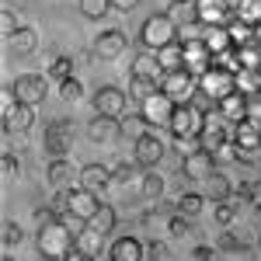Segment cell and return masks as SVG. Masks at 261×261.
<instances>
[{
	"mask_svg": "<svg viewBox=\"0 0 261 261\" xmlns=\"http://www.w3.org/2000/svg\"><path fill=\"white\" fill-rule=\"evenodd\" d=\"M21 28H24V24L18 21V14H14L11 7H4V11H0V35H4V39H11L14 32H21Z\"/></svg>",
	"mask_w": 261,
	"mask_h": 261,
	"instance_id": "74e56055",
	"label": "cell"
},
{
	"mask_svg": "<svg viewBox=\"0 0 261 261\" xmlns=\"http://www.w3.org/2000/svg\"><path fill=\"white\" fill-rule=\"evenodd\" d=\"M164 14H167V18L174 21L178 28L199 24V7H195V0H171V7H167Z\"/></svg>",
	"mask_w": 261,
	"mask_h": 261,
	"instance_id": "d6986e66",
	"label": "cell"
},
{
	"mask_svg": "<svg viewBox=\"0 0 261 261\" xmlns=\"http://www.w3.org/2000/svg\"><path fill=\"white\" fill-rule=\"evenodd\" d=\"M21 237H24V233H21L18 223H14V220H4V247H7V251H11V247H18Z\"/></svg>",
	"mask_w": 261,
	"mask_h": 261,
	"instance_id": "b9f144b4",
	"label": "cell"
},
{
	"mask_svg": "<svg viewBox=\"0 0 261 261\" xmlns=\"http://www.w3.org/2000/svg\"><path fill=\"white\" fill-rule=\"evenodd\" d=\"M233 18L244 21V24H251V28H258L261 24V0H241L237 11H233Z\"/></svg>",
	"mask_w": 261,
	"mask_h": 261,
	"instance_id": "f1b7e54d",
	"label": "cell"
},
{
	"mask_svg": "<svg viewBox=\"0 0 261 261\" xmlns=\"http://www.w3.org/2000/svg\"><path fill=\"white\" fill-rule=\"evenodd\" d=\"M60 98H63V101H81V98H84V84L77 81V77L63 81V84H60Z\"/></svg>",
	"mask_w": 261,
	"mask_h": 261,
	"instance_id": "ab89813d",
	"label": "cell"
},
{
	"mask_svg": "<svg viewBox=\"0 0 261 261\" xmlns=\"http://www.w3.org/2000/svg\"><path fill=\"white\" fill-rule=\"evenodd\" d=\"M81 185L91 188V192L108 188V185H112V167H105V164H84L81 167Z\"/></svg>",
	"mask_w": 261,
	"mask_h": 261,
	"instance_id": "ac0fdd59",
	"label": "cell"
},
{
	"mask_svg": "<svg viewBox=\"0 0 261 261\" xmlns=\"http://www.w3.org/2000/svg\"><path fill=\"white\" fill-rule=\"evenodd\" d=\"M125 45H129V39H125L122 28H105L94 35V56L98 60H119L125 53Z\"/></svg>",
	"mask_w": 261,
	"mask_h": 261,
	"instance_id": "5bb4252c",
	"label": "cell"
},
{
	"mask_svg": "<svg viewBox=\"0 0 261 261\" xmlns=\"http://www.w3.org/2000/svg\"><path fill=\"white\" fill-rule=\"evenodd\" d=\"M146 261H150V258H146Z\"/></svg>",
	"mask_w": 261,
	"mask_h": 261,
	"instance_id": "680465c9",
	"label": "cell"
},
{
	"mask_svg": "<svg viewBox=\"0 0 261 261\" xmlns=\"http://www.w3.org/2000/svg\"><path fill=\"white\" fill-rule=\"evenodd\" d=\"M136 4H140V0H112V7H115V11H133Z\"/></svg>",
	"mask_w": 261,
	"mask_h": 261,
	"instance_id": "f907efd6",
	"label": "cell"
},
{
	"mask_svg": "<svg viewBox=\"0 0 261 261\" xmlns=\"http://www.w3.org/2000/svg\"><path fill=\"white\" fill-rule=\"evenodd\" d=\"M258 251H261V233H258Z\"/></svg>",
	"mask_w": 261,
	"mask_h": 261,
	"instance_id": "6f0895ef",
	"label": "cell"
},
{
	"mask_svg": "<svg viewBox=\"0 0 261 261\" xmlns=\"http://www.w3.org/2000/svg\"><path fill=\"white\" fill-rule=\"evenodd\" d=\"M119 125H122V136H129L133 143L140 140V136H146V133H150V122L143 119L140 112H133V115H125V119H119Z\"/></svg>",
	"mask_w": 261,
	"mask_h": 261,
	"instance_id": "4316f807",
	"label": "cell"
},
{
	"mask_svg": "<svg viewBox=\"0 0 261 261\" xmlns=\"http://www.w3.org/2000/svg\"><path fill=\"white\" fill-rule=\"evenodd\" d=\"M73 140H77V133H73V122L70 119H53L49 122V129H45V153L53 157V161H60L66 157L70 150H73Z\"/></svg>",
	"mask_w": 261,
	"mask_h": 261,
	"instance_id": "5b68a950",
	"label": "cell"
},
{
	"mask_svg": "<svg viewBox=\"0 0 261 261\" xmlns=\"http://www.w3.org/2000/svg\"><path fill=\"white\" fill-rule=\"evenodd\" d=\"M220 112L226 115V122H244V115H247V94H241V91H233L230 98L220 101Z\"/></svg>",
	"mask_w": 261,
	"mask_h": 261,
	"instance_id": "603a6c76",
	"label": "cell"
},
{
	"mask_svg": "<svg viewBox=\"0 0 261 261\" xmlns=\"http://www.w3.org/2000/svg\"><path fill=\"white\" fill-rule=\"evenodd\" d=\"M230 195H233V185H230V178L216 171V174L209 178V199H213V202H230Z\"/></svg>",
	"mask_w": 261,
	"mask_h": 261,
	"instance_id": "1f68e13d",
	"label": "cell"
},
{
	"mask_svg": "<svg viewBox=\"0 0 261 261\" xmlns=\"http://www.w3.org/2000/svg\"><path fill=\"white\" fill-rule=\"evenodd\" d=\"M213 157H216V164H237V143H233V140L223 143V146L216 150V153H213Z\"/></svg>",
	"mask_w": 261,
	"mask_h": 261,
	"instance_id": "f6af8a7d",
	"label": "cell"
},
{
	"mask_svg": "<svg viewBox=\"0 0 261 261\" xmlns=\"http://www.w3.org/2000/svg\"><path fill=\"white\" fill-rule=\"evenodd\" d=\"M94 261H115V258H112V254H108V258H94Z\"/></svg>",
	"mask_w": 261,
	"mask_h": 261,
	"instance_id": "9f6ffc18",
	"label": "cell"
},
{
	"mask_svg": "<svg viewBox=\"0 0 261 261\" xmlns=\"http://www.w3.org/2000/svg\"><path fill=\"white\" fill-rule=\"evenodd\" d=\"M136 167H140V164H115V167H112V185H133V178H136Z\"/></svg>",
	"mask_w": 261,
	"mask_h": 261,
	"instance_id": "f35d334b",
	"label": "cell"
},
{
	"mask_svg": "<svg viewBox=\"0 0 261 261\" xmlns=\"http://www.w3.org/2000/svg\"><path fill=\"white\" fill-rule=\"evenodd\" d=\"M216 251H223V254H244V258H247V241L237 237V233H220Z\"/></svg>",
	"mask_w": 261,
	"mask_h": 261,
	"instance_id": "836d02e7",
	"label": "cell"
},
{
	"mask_svg": "<svg viewBox=\"0 0 261 261\" xmlns=\"http://www.w3.org/2000/svg\"><path fill=\"white\" fill-rule=\"evenodd\" d=\"M213 220L220 223V226H230V223L237 220V205H233V202H216V213H213Z\"/></svg>",
	"mask_w": 261,
	"mask_h": 261,
	"instance_id": "60d3db41",
	"label": "cell"
},
{
	"mask_svg": "<svg viewBox=\"0 0 261 261\" xmlns=\"http://www.w3.org/2000/svg\"><path fill=\"white\" fill-rule=\"evenodd\" d=\"M251 205H254V209H261V178L254 181V199H251Z\"/></svg>",
	"mask_w": 261,
	"mask_h": 261,
	"instance_id": "816d5d0a",
	"label": "cell"
},
{
	"mask_svg": "<svg viewBox=\"0 0 261 261\" xmlns=\"http://www.w3.org/2000/svg\"><path fill=\"white\" fill-rule=\"evenodd\" d=\"M77 7H81L84 18H91V21H101L105 14H112V11H115V7H112V0H77Z\"/></svg>",
	"mask_w": 261,
	"mask_h": 261,
	"instance_id": "d6a6232c",
	"label": "cell"
},
{
	"mask_svg": "<svg viewBox=\"0 0 261 261\" xmlns=\"http://www.w3.org/2000/svg\"><path fill=\"white\" fill-rule=\"evenodd\" d=\"M129 94H133V101H146L153 98V94H161V81H150V77H129Z\"/></svg>",
	"mask_w": 261,
	"mask_h": 261,
	"instance_id": "d4e9b609",
	"label": "cell"
},
{
	"mask_svg": "<svg viewBox=\"0 0 261 261\" xmlns=\"http://www.w3.org/2000/svg\"><path fill=\"white\" fill-rule=\"evenodd\" d=\"M213 258H216V251H213V247H205V244L192 251V261H213Z\"/></svg>",
	"mask_w": 261,
	"mask_h": 261,
	"instance_id": "c3c4849f",
	"label": "cell"
},
{
	"mask_svg": "<svg viewBox=\"0 0 261 261\" xmlns=\"http://www.w3.org/2000/svg\"><path fill=\"white\" fill-rule=\"evenodd\" d=\"M32 125H35V108L32 105H21L18 101L14 108L4 112V133H11V136L14 133H28Z\"/></svg>",
	"mask_w": 261,
	"mask_h": 261,
	"instance_id": "9a60e30c",
	"label": "cell"
},
{
	"mask_svg": "<svg viewBox=\"0 0 261 261\" xmlns=\"http://www.w3.org/2000/svg\"><path fill=\"white\" fill-rule=\"evenodd\" d=\"M115 261H146V241L140 237H133V233H125L119 241L112 244V251H108Z\"/></svg>",
	"mask_w": 261,
	"mask_h": 261,
	"instance_id": "2e32d148",
	"label": "cell"
},
{
	"mask_svg": "<svg viewBox=\"0 0 261 261\" xmlns=\"http://www.w3.org/2000/svg\"><path fill=\"white\" fill-rule=\"evenodd\" d=\"M11 87H14V94H18L21 105H32V108L49 98V81H45V77H39V73H21Z\"/></svg>",
	"mask_w": 261,
	"mask_h": 261,
	"instance_id": "30bf717a",
	"label": "cell"
},
{
	"mask_svg": "<svg viewBox=\"0 0 261 261\" xmlns=\"http://www.w3.org/2000/svg\"><path fill=\"white\" fill-rule=\"evenodd\" d=\"M161 91L174 101V105H192V98L199 94V77H195L192 70H185V66H181V70H171V73H164Z\"/></svg>",
	"mask_w": 261,
	"mask_h": 261,
	"instance_id": "277c9868",
	"label": "cell"
},
{
	"mask_svg": "<svg viewBox=\"0 0 261 261\" xmlns=\"http://www.w3.org/2000/svg\"><path fill=\"white\" fill-rule=\"evenodd\" d=\"M181 174H185L188 181H209L213 174H216V157H213L209 150L195 146V150L181 161Z\"/></svg>",
	"mask_w": 261,
	"mask_h": 261,
	"instance_id": "8fae6325",
	"label": "cell"
},
{
	"mask_svg": "<svg viewBox=\"0 0 261 261\" xmlns=\"http://www.w3.org/2000/svg\"><path fill=\"white\" fill-rule=\"evenodd\" d=\"M115 223H119V216H115V209H112V205H101V209H98V216L91 220V226H94L98 233H105V237H108V233L115 230Z\"/></svg>",
	"mask_w": 261,
	"mask_h": 261,
	"instance_id": "e575fe53",
	"label": "cell"
},
{
	"mask_svg": "<svg viewBox=\"0 0 261 261\" xmlns=\"http://www.w3.org/2000/svg\"><path fill=\"white\" fill-rule=\"evenodd\" d=\"M125 105H129V91H122L115 84H101L94 91V115L125 119Z\"/></svg>",
	"mask_w": 261,
	"mask_h": 261,
	"instance_id": "52a82bcc",
	"label": "cell"
},
{
	"mask_svg": "<svg viewBox=\"0 0 261 261\" xmlns=\"http://www.w3.org/2000/svg\"><path fill=\"white\" fill-rule=\"evenodd\" d=\"M202 205H205V199H202L199 192H185L178 199V205H174V213H181V216H188V220H195L202 213Z\"/></svg>",
	"mask_w": 261,
	"mask_h": 261,
	"instance_id": "4dcf8cb0",
	"label": "cell"
},
{
	"mask_svg": "<svg viewBox=\"0 0 261 261\" xmlns=\"http://www.w3.org/2000/svg\"><path fill=\"white\" fill-rule=\"evenodd\" d=\"M122 133V125L119 119H108V115H94V119L87 122V136L94 143H108V140H115Z\"/></svg>",
	"mask_w": 261,
	"mask_h": 261,
	"instance_id": "e0dca14e",
	"label": "cell"
},
{
	"mask_svg": "<svg viewBox=\"0 0 261 261\" xmlns=\"http://www.w3.org/2000/svg\"><path fill=\"white\" fill-rule=\"evenodd\" d=\"M129 77H150V81H164V66H161V60H157V53H140V56L133 60Z\"/></svg>",
	"mask_w": 261,
	"mask_h": 261,
	"instance_id": "ffe728a7",
	"label": "cell"
},
{
	"mask_svg": "<svg viewBox=\"0 0 261 261\" xmlns=\"http://www.w3.org/2000/svg\"><path fill=\"white\" fill-rule=\"evenodd\" d=\"M164 153H167V146H164V140L157 133H146V136H140L133 143V164H140L143 171H153L164 161Z\"/></svg>",
	"mask_w": 261,
	"mask_h": 261,
	"instance_id": "ba28073f",
	"label": "cell"
},
{
	"mask_svg": "<svg viewBox=\"0 0 261 261\" xmlns=\"http://www.w3.org/2000/svg\"><path fill=\"white\" fill-rule=\"evenodd\" d=\"M63 261H94V258H91V254H84L81 247L73 244V251H70V254H66V258H63Z\"/></svg>",
	"mask_w": 261,
	"mask_h": 261,
	"instance_id": "681fc988",
	"label": "cell"
},
{
	"mask_svg": "<svg viewBox=\"0 0 261 261\" xmlns=\"http://www.w3.org/2000/svg\"><path fill=\"white\" fill-rule=\"evenodd\" d=\"M45 181H49V188H56V192H70V188L81 185V171H73V164L66 161V157H60V161L45 164Z\"/></svg>",
	"mask_w": 261,
	"mask_h": 261,
	"instance_id": "4fadbf2b",
	"label": "cell"
},
{
	"mask_svg": "<svg viewBox=\"0 0 261 261\" xmlns=\"http://www.w3.org/2000/svg\"><path fill=\"white\" fill-rule=\"evenodd\" d=\"M7 45H11V56H32V53L39 49V32L24 24L21 32H14V35L7 39Z\"/></svg>",
	"mask_w": 261,
	"mask_h": 261,
	"instance_id": "44dd1931",
	"label": "cell"
},
{
	"mask_svg": "<svg viewBox=\"0 0 261 261\" xmlns=\"http://www.w3.org/2000/svg\"><path fill=\"white\" fill-rule=\"evenodd\" d=\"M254 35H258V45H261V24H258V28H254Z\"/></svg>",
	"mask_w": 261,
	"mask_h": 261,
	"instance_id": "11a10c76",
	"label": "cell"
},
{
	"mask_svg": "<svg viewBox=\"0 0 261 261\" xmlns=\"http://www.w3.org/2000/svg\"><path fill=\"white\" fill-rule=\"evenodd\" d=\"M167 233H174V237H185V233H188V216H181V213L167 216Z\"/></svg>",
	"mask_w": 261,
	"mask_h": 261,
	"instance_id": "bcb514c9",
	"label": "cell"
},
{
	"mask_svg": "<svg viewBox=\"0 0 261 261\" xmlns=\"http://www.w3.org/2000/svg\"><path fill=\"white\" fill-rule=\"evenodd\" d=\"M140 42L146 45V53H161V49L178 42V24L167 14H150L140 28Z\"/></svg>",
	"mask_w": 261,
	"mask_h": 261,
	"instance_id": "7a4b0ae2",
	"label": "cell"
},
{
	"mask_svg": "<svg viewBox=\"0 0 261 261\" xmlns=\"http://www.w3.org/2000/svg\"><path fill=\"white\" fill-rule=\"evenodd\" d=\"M223 4H226L230 11H237V4H241V0H223Z\"/></svg>",
	"mask_w": 261,
	"mask_h": 261,
	"instance_id": "f5cc1de1",
	"label": "cell"
},
{
	"mask_svg": "<svg viewBox=\"0 0 261 261\" xmlns=\"http://www.w3.org/2000/svg\"><path fill=\"white\" fill-rule=\"evenodd\" d=\"M202 129H205V112L195 108V105H178L174 108V119L167 125V133L174 136V140H199Z\"/></svg>",
	"mask_w": 261,
	"mask_h": 261,
	"instance_id": "3957f363",
	"label": "cell"
},
{
	"mask_svg": "<svg viewBox=\"0 0 261 261\" xmlns=\"http://www.w3.org/2000/svg\"><path fill=\"white\" fill-rule=\"evenodd\" d=\"M233 143H237V150H258L261 146V129H254L251 122H237V125H233Z\"/></svg>",
	"mask_w": 261,
	"mask_h": 261,
	"instance_id": "cb8c5ba5",
	"label": "cell"
},
{
	"mask_svg": "<svg viewBox=\"0 0 261 261\" xmlns=\"http://www.w3.org/2000/svg\"><path fill=\"white\" fill-rule=\"evenodd\" d=\"M0 261H14V254H11V251H7V254H4V258H0Z\"/></svg>",
	"mask_w": 261,
	"mask_h": 261,
	"instance_id": "db71d44e",
	"label": "cell"
},
{
	"mask_svg": "<svg viewBox=\"0 0 261 261\" xmlns=\"http://www.w3.org/2000/svg\"><path fill=\"white\" fill-rule=\"evenodd\" d=\"M226 28H230V39H233V45H237V49H244V45H254V42H258L254 28H251V24H244V21H237V18L230 21Z\"/></svg>",
	"mask_w": 261,
	"mask_h": 261,
	"instance_id": "f546056e",
	"label": "cell"
},
{
	"mask_svg": "<svg viewBox=\"0 0 261 261\" xmlns=\"http://www.w3.org/2000/svg\"><path fill=\"white\" fill-rule=\"evenodd\" d=\"M0 174H4V181H11L18 174V157L11 150H4V157H0Z\"/></svg>",
	"mask_w": 261,
	"mask_h": 261,
	"instance_id": "ee69618b",
	"label": "cell"
},
{
	"mask_svg": "<svg viewBox=\"0 0 261 261\" xmlns=\"http://www.w3.org/2000/svg\"><path fill=\"white\" fill-rule=\"evenodd\" d=\"M49 77H53V81H70V77H73V60H70V56H56V60L49 63Z\"/></svg>",
	"mask_w": 261,
	"mask_h": 261,
	"instance_id": "d590c367",
	"label": "cell"
},
{
	"mask_svg": "<svg viewBox=\"0 0 261 261\" xmlns=\"http://www.w3.org/2000/svg\"><path fill=\"white\" fill-rule=\"evenodd\" d=\"M244 122H251L254 129H261V94L247 98V115H244Z\"/></svg>",
	"mask_w": 261,
	"mask_h": 261,
	"instance_id": "7bdbcfd3",
	"label": "cell"
},
{
	"mask_svg": "<svg viewBox=\"0 0 261 261\" xmlns=\"http://www.w3.org/2000/svg\"><path fill=\"white\" fill-rule=\"evenodd\" d=\"M174 108H178V105H174V101L161 91V94H153V98H146L140 105V115L150 122V129H157V125H161V129H167V125H171V119H174Z\"/></svg>",
	"mask_w": 261,
	"mask_h": 261,
	"instance_id": "9c48e42d",
	"label": "cell"
},
{
	"mask_svg": "<svg viewBox=\"0 0 261 261\" xmlns=\"http://www.w3.org/2000/svg\"><path fill=\"white\" fill-rule=\"evenodd\" d=\"M157 60H161L164 73H171V70H181V66H185V49H181V42H174V45L161 49V53H157Z\"/></svg>",
	"mask_w": 261,
	"mask_h": 261,
	"instance_id": "83f0119b",
	"label": "cell"
},
{
	"mask_svg": "<svg viewBox=\"0 0 261 261\" xmlns=\"http://www.w3.org/2000/svg\"><path fill=\"white\" fill-rule=\"evenodd\" d=\"M146 258L150 261H167V244L164 241H146Z\"/></svg>",
	"mask_w": 261,
	"mask_h": 261,
	"instance_id": "7dc6e473",
	"label": "cell"
},
{
	"mask_svg": "<svg viewBox=\"0 0 261 261\" xmlns=\"http://www.w3.org/2000/svg\"><path fill=\"white\" fill-rule=\"evenodd\" d=\"M66 199H70V213H73V216H81L84 223H91L94 216H98V209L105 205V202L98 199V192H91V188H84V185L70 188V192H66Z\"/></svg>",
	"mask_w": 261,
	"mask_h": 261,
	"instance_id": "7c38bea8",
	"label": "cell"
},
{
	"mask_svg": "<svg viewBox=\"0 0 261 261\" xmlns=\"http://www.w3.org/2000/svg\"><path fill=\"white\" fill-rule=\"evenodd\" d=\"M77 247H81L84 254H91V258H101V251H105V233H98L94 226H87L81 237H77Z\"/></svg>",
	"mask_w": 261,
	"mask_h": 261,
	"instance_id": "484cf974",
	"label": "cell"
},
{
	"mask_svg": "<svg viewBox=\"0 0 261 261\" xmlns=\"http://www.w3.org/2000/svg\"><path fill=\"white\" fill-rule=\"evenodd\" d=\"M199 91L205 94V98H213L216 105H220L223 98H230V94L237 91V73L213 66V70H205V73L199 77Z\"/></svg>",
	"mask_w": 261,
	"mask_h": 261,
	"instance_id": "8992f818",
	"label": "cell"
},
{
	"mask_svg": "<svg viewBox=\"0 0 261 261\" xmlns=\"http://www.w3.org/2000/svg\"><path fill=\"white\" fill-rule=\"evenodd\" d=\"M73 244H77V237L66 230L63 220H53L49 226H39L35 230V247H39L42 258H49V261H63L73 251Z\"/></svg>",
	"mask_w": 261,
	"mask_h": 261,
	"instance_id": "6da1fadb",
	"label": "cell"
},
{
	"mask_svg": "<svg viewBox=\"0 0 261 261\" xmlns=\"http://www.w3.org/2000/svg\"><path fill=\"white\" fill-rule=\"evenodd\" d=\"M140 188H143L146 199H161V195H164V178H161V174H153V171H146Z\"/></svg>",
	"mask_w": 261,
	"mask_h": 261,
	"instance_id": "8d00e7d4",
	"label": "cell"
},
{
	"mask_svg": "<svg viewBox=\"0 0 261 261\" xmlns=\"http://www.w3.org/2000/svg\"><path fill=\"white\" fill-rule=\"evenodd\" d=\"M202 42H205V49H209L213 56H220V53H226V49H233V39H230V28H226V24H216V28H205V35H202Z\"/></svg>",
	"mask_w": 261,
	"mask_h": 261,
	"instance_id": "7402d4cb",
	"label": "cell"
}]
</instances>
